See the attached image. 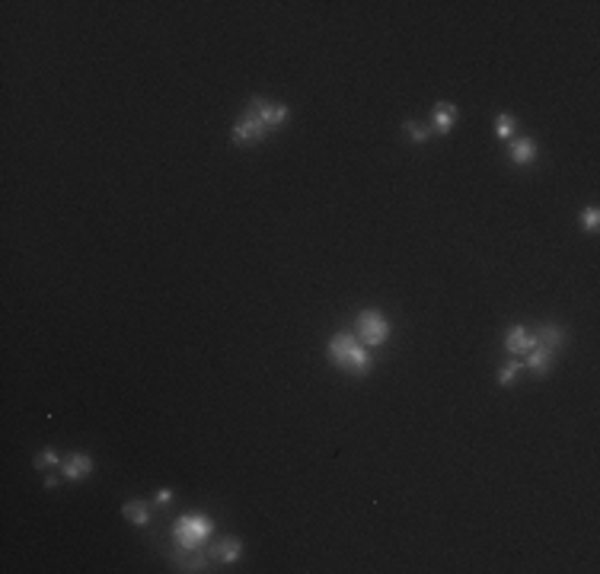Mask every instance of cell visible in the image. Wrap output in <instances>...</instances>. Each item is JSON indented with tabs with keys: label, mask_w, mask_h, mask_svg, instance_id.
<instances>
[{
	"label": "cell",
	"mask_w": 600,
	"mask_h": 574,
	"mask_svg": "<svg viewBox=\"0 0 600 574\" xmlns=\"http://www.w3.org/2000/svg\"><path fill=\"white\" fill-rule=\"evenodd\" d=\"M329 357L335 361V367H342L345 373L364 377V373L371 370V354H367V348H364L355 335H348V332H339V335L329 339Z\"/></svg>",
	"instance_id": "1"
},
{
	"label": "cell",
	"mask_w": 600,
	"mask_h": 574,
	"mask_svg": "<svg viewBox=\"0 0 600 574\" xmlns=\"http://www.w3.org/2000/svg\"><path fill=\"white\" fill-rule=\"evenodd\" d=\"M211 533H214V520L208 514H182L173 527L176 546H182V549H201V543Z\"/></svg>",
	"instance_id": "2"
},
{
	"label": "cell",
	"mask_w": 600,
	"mask_h": 574,
	"mask_svg": "<svg viewBox=\"0 0 600 574\" xmlns=\"http://www.w3.org/2000/svg\"><path fill=\"white\" fill-rule=\"evenodd\" d=\"M355 339L361 341L364 348L387 345V339H390L387 316L380 313V310H361V313H358V323H355Z\"/></svg>",
	"instance_id": "3"
},
{
	"label": "cell",
	"mask_w": 600,
	"mask_h": 574,
	"mask_svg": "<svg viewBox=\"0 0 600 574\" xmlns=\"http://www.w3.org/2000/svg\"><path fill=\"white\" fill-rule=\"evenodd\" d=\"M246 115L259 118L262 125L272 131V128H278L288 118V105L285 103H269V99H262V96H253V99L246 103Z\"/></svg>",
	"instance_id": "4"
},
{
	"label": "cell",
	"mask_w": 600,
	"mask_h": 574,
	"mask_svg": "<svg viewBox=\"0 0 600 574\" xmlns=\"http://www.w3.org/2000/svg\"><path fill=\"white\" fill-rule=\"evenodd\" d=\"M265 134H269V128L262 125L259 118L243 115L237 121V128H233V144H240V147H253V144H259Z\"/></svg>",
	"instance_id": "5"
},
{
	"label": "cell",
	"mask_w": 600,
	"mask_h": 574,
	"mask_svg": "<svg viewBox=\"0 0 600 574\" xmlns=\"http://www.w3.org/2000/svg\"><path fill=\"white\" fill-rule=\"evenodd\" d=\"M173 562L179 571H208V555L201 549H176L173 552Z\"/></svg>",
	"instance_id": "6"
},
{
	"label": "cell",
	"mask_w": 600,
	"mask_h": 574,
	"mask_svg": "<svg viewBox=\"0 0 600 574\" xmlns=\"http://www.w3.org/2000/svg\"><path fill=\"white\" fill-rule=\"evenodd\" d=\"M505 345H508V351H511V354H527V351H533V348H537V339H533V332H530V329H524V326H514V329L505 335Z\"/></svg>",
	"instance_id": "7"
},
{
	"label": "cell",
	"mask_w": 600,
	"mask_h": 574,
	"mask_svg": "<svg viewBox=\"0 0 600 574\" xmlns=\"http://www.w3.org/2000/svg\"><path fill=\"white\" fill-rule=\"evenodd\" d=\"M61 469H64V475H67V479H83V475H90V472H93V459L87 457V453H71V457L64 459L61 463Z\"/></svg>",
	"instance_id": "8"
},
{
	"label": "cell",
	"mask_w": 600,
	"mask_h": 574,
	"mask_svg": "<svg viewBox=\"0 0 600 574\" xmlns=\"http://www.w3.org/2000/svg\"><path fill=\"white\" fill-rule=\"evenodd\" d=\"M214 559H221V562H237L240 555H243V543H240L237 536H224L221 543L211 549Z\"/></svg>",
	"instance_id": "9"
},
{
	"label": "cell",
	"mask_w": 600,
	"mask_h": 574,
	"mask_svg": "<svg viewBox=\"0 0 600 574\" xmlns=\"http://www.w3.org/2000/svg\"><path fill=\"white\" fill-rule=\"evenodd\" d=\"M533 339H537V345L549 348V351H556V348H562V341H565V332L559 329V326H540L537 332H533Z\"/></svg>",
	"instance_id": "10"
},
{
	"label": "cell",
	"mask_w": 600,
	"mask_h": 574,
	"mask_svg": "<svg viewBox=\"0 0 600 574\" xmlns=\"http://www.w3.org/2000/svg\"><path fill=\"white\" fill-rule=\"evenodd\" d=\"M511 160L517 166H527L537 160V144L530 141V137H517V141L511 144Z\"/></svg>",
	"instance_id": "11"
},
{
	"label": "cell",
	"mask_w": 600,
	"mask_h": 574,
	"mask_svg": "<svg viewBox=\"0 0 600 574\" xmlns=\"http://www.w3.org/2000/svg\"><path fill=\"white\" fill-rule=\"evenodd\" d=\"M549 364H553V351L543 345H537L533 351H527V361H524V367L537 370V373H549Z\"/></svg>",
	"instance_id": "12"
},
{
	"label": "cell",
	"mask_w": 600,
	"mask_h": 574,
	"mask_svg": "<svg viewBox=\"0 0 600 574\" xmlns=\"http://www.w3.org/2000/svg\"><path fill=\"white\" fill-rule=\"evenodd\" d=\"M453 121H457V105H450V103H438V105H435V125H438V134H447L450 128H453Z\"/></svg>",
	"instance_id": "13"
},
{
	"label": "cell",
	"mask_w": 600,
	"mask_h": 574,
	"mask_svg": "<svg viewBox=\"0 0 600 574\" xmlns=\"http://www.w3.org/2000/svg\"><path fill=\"white\" fill-rule=\"evenodd\" d=\"M122 517H128L135 527H147L150 523V507L144 501H128L125 507H122Z\"/></svg>",
	"instance_id": "14"
},
{
	"label": "cell",
	"mask_w": 600,
	"mask_h": 574,
	"mask_svg": "<svg viewBox=\"0 0 600 574\" xmlns=\"http://www.w3.org/2000/svg\"><path fill=\"white\" fill-rule=\"evenodd\" d=\"M55 466H61V457H58L55 450H42V453H35V469L48 472V469H55Z\"/></svg>",
	"instance_id": "15"
},
{
	"label": "cell",
	"mask_w": 600,
	"mask_h": 574,
	"mask_svg": "<svg viewBox=\"0 0 600 574\" xmlns=\"http://www.w3.org/2000/svg\"><path fill=\"white\" fill-rule=\"evenodd\" d=\"M514 128H517V121H514L511 115H498V121H495V134L501 137V141H511V137H514Z\"/></svg>",
	"instance_id": "16"
},
{
	"label": "cell",
	"mask_w": 600,
	"mask_h": 574,
	"mask_svg": "<svg viewBox=\"0 0 600 574\" xmlns=\"http://www.w3.org/2000/svg\"><path fill=\"white\" fill-rule=\"evenodd\" d=\"M406 134H409L415 144H425L428 137H431V128L422 125V121H406Z\"/></svg>",
	"instance_id": "17"
},
{
	"label": "cell",
	"mask_w": 600,
	"mask_h": 574,
	"mask_svg": "<svg viewBox=\"0 0 600 574\" xmlns=\"http://www.w3.org/2000/svg\"><path fill=\"white\" fill-rule=\"evenodd\" d=\"M524 367V361H508L505 367L498 370V383L501 386H508V383H514V377H517V370Z\"/></svg>",
	"instance_id": "18"
},
{
	"label": "cell",
	"mask_w": 600,
	"mask_h": 574,
	"mask_svg": "<svg viewBox=\"0 0 600 574\" xmlns=\"http://www.w3.org/2000/svg\"><path fill=\"white\" fill-rule=\"evenodd\" d=\"M597 223H600V211H597V208H588V211H585V227L594 233V230H597Z\"/></svg>",
	"instance_id": "19"
},
{
	"label": "cell",
	"mask_w": 600,
	"mask_h": 574,
	"mask_svg": "<svg viewBox=\"0 0 600 574\" xmlns=\"http://www.w3.org/2000/svg\"><path fill=\"white\" fill-rule=\"evenodd\" d=\"M157 501H160V504H169V501H173V491H169V488H160V491H157Z\"/></svg>",
	"instance_id": "20"
}]
</instances>
